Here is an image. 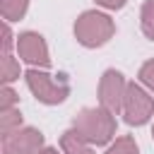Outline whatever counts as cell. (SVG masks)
<instances>
[{"mask_svg":"<svg viewBox=\"0 0 154 154\" xmlns=\"http://www.w3.org/2000/svg\"><path fill=\"white\" fill-rule=\"evenodd\" d=\"M152 135H154V128H152Z\"/></svg>","mask_w":154,"mask_h":154,"instance_id":"20","label":"cell"},{"mask_svg":"<svg viewBox=\"0 0 154 154\" xmlns=\"http://www.w3.org/2000/svg\"><path fill=\"white\" fill-rule=\"evenodd\" d=\"M0 77H2V82H5V84H10V82L19 79V63H17L10 53H5V55H2V72H0Z\"/></svg>","mask_w":154,"mask_h":154,"instance_id":"13","label":"cell"},{"mask_svg":"<svg viewBox=\"0 0 154 154\" xmlns=\"http://www.w3.org/2000/svg\"><path fill=\"white\" fill-rule=\"evenodd\" d=\"M29 0H0V12L5 22H17L26 14Z\"/></svg>","mask_w":154,"mask_h":154,"instance_id":"9","label":"cell"},{"mask_svg":"<svg viewBox=\"0 0 154 154\" xmlns=\"http://www.w3.org/2000/svg\"><path fill=\"white\" fill-rule=\"evenodd\" d=\"M72 128L89 142V144H108L116 137V118L108 108L96 106V108H82L72 118Z\"/></svg>","mask_w":154,"mask_h":154,"instance_id":"1","label":"cell"},{"mask_svg":"<svg viewBox=\"0 0 154 154\" xmlns=\"http://www.w3.org/2000/svg\"><path fill=\"white\" fill-rule=\"evenodd\" d=\"M10 48H12V31H10V26L5 24V26H2V55L10 53Z\"/></svg>","mask_w":154,"mask_h":154,"instance_id":"16","label":"cell"},{"mask_svg":"<svg viewBox=\"0 0 154 154\" xmlns=\"http://www.w3.org/2000/svg\"><path fill=\"white\" fill-rule=\"evenodd\" d=\"M125 2H128V0H96V5H101V7H106V10H120Z\"/></svg>","mask_w":154,"mask_h":154,"instance_id":"17","label":"cell"},{"mask_svg":"<svg viewBox=\"0 0 154 154\" xmlns=\"http://www.w3.org/2000/svg\"><path fill=\"white\" fill-rule=\"evenodd\" d=\"M22 128V113L19 108H0V132L2 135H10L14 130Z\"/></svg>","mask_w":154,"mask_h":154,"instance_id":"10","label":"cell"},{"mask_svg":"<svg viewBox=\"0 0 154 154\" xmlns=\"http://www.w3.org/2000/svg\"><path fill=\"white\" fill-rule=\"evenodd\" d=\"M17 53L24 63L29 65H38V67H51V55H48V46L43 41L41 34L36 31H24L17 36Z\"/></svg>","mask_w":154,"mask_h":154,"instance_id":"6","label":"cell"},{"mask_svg":"<svg viewBox=\"0 0 154 154\" xmlns=\"http://www.w3.org/2000/svg\"><path fill=\"white\" fill-rule=\"evenodd\" d=\"M19 101V96H17V91L10 87V84H5L2 89H0V108H12L14 103Z\"/></svg>","mask_w":154,"mask_h":154,"instance_id":"15","label":"cell"},{"mask_svg":"<svg viewBox=\"0 0 154 154\" xmlns=\"http://www.w3.org/2000/svg\"><path fill=\"white\" fill-rule=\"evenodd\" d=\"M123 116L128 125H144L154 116V99L135 82H128L123 99Z\"/></svg>","mask_w":154,"mask_h":154,"instance_id":"4","label":"cell"},{"mask_svg":"<svg viewBox=\"0 0 154 154\" xmlns=\"http://www.w3.org/2000/svg\"><path fill=\"white\" fill-rule=\"evenodd\" d=\"M38 154H60V152H58L55 147H46V149H41Z\"/></svg>","mask_w":154,"mask_h":154,"instance_id":"18","label":"cell"},{"mask_svg":"<svg viewBox=\"0 0 154 154\" xmlns=\"http://www.w3.org/2000/svg\"><path fill=\"white\" fill-rule=\"evenodd\" d=\"M116 34V24L108 14L96 12V10H87L77 17L75 22V38L84 46V48H99L103 43H108Z\"/></svg>","mask_w":154,"mask_h":154,"instance_id":"2","label":"cell"},{"mask_svg":"<svg viewBox=\"0 0 154 154\" xmlns=\"http://www.w3.org/2000/svg\"><path fill=\"white\" fill-rule=\"evenodd\" d=\"M2 154H17V152H10V149H2Z\"/></svg>","mask_w":154,"mask_h":154,"instance_id":"19","label":"cell"},{"mask_svg":"<svg viewBox=\"0 0 154 154\" xmlns=\"http://www.w3.org/2000/svg\"><path fill=\"white\" fill-rule=\"evenodd\" d=\"M106 154H140V147H137L135 137L123 135V137H116V142L106 149Z\"/></svg>","mask_w":154,"mask_h":154,"instance_id":"12","label":"cell"},{"mask_svg":"<svg viewBox=\"0 0 154 154\" xmlns=\"http://www.w3.org/2000/svg\"><path fill=\"white\" fill-rule=\"evenodd\" d=\"M43 147V135L36 128H19L10 135H2V149L17 154H38Z\"/></svg>","mask_w":154,"mask_h":154,"instance_id":"7","label":"cell"},{"mask_svg":"<svg viewBox=\"0 0 154 154\" xmlns=\"http://www.w3.org/2000/svg\"><path fill=\"white\" fill-rule=\"evenodd\" d=\"M24 79H26V87L29 91L46 106H55V103H63L67 96H70V79L65 75H48L46 70H38V67H31L24 72Z\"/></svg>","mask_w":154,"mask_h":154,"instance_id":"3","label":"cell"},{"mask_svg":"<svg viewBox=\"0 0 154 154\" xmlns=\"http://www.w3.org/2000/svg\"><path fill=\"white\" fill-rule=\"evenodd\" d=\"M125 89L128 82L123 77V72L118 70H106L99 79V103L103 108H108L111 113L123 111V99H125Z\"/></svg>","mask_w":154,"mask_h":154,"instance_id":"5","label":"cell"},{"mask_svg":"<svg viewBox=\"0 0 154 154\" xmlns=\"http://www.w3.org/2000/svg\"><path fill=\"white\" fill-rule=\"evenodd\" d=\"M60 149H63V154H94V149H91V144L72 128V130H65L63 135H60Z\"/></svg>","mask_w":154,"mask_h":154,"instance_id":"8","label":"cell"},{"mask_svg":"<svg viewBox=\"0 0 154 154\" xmlns=\"http://www.w3.org/2000/svg\"><path fill=\"white\" fill-rule=\"evenodd\" d=\"M140 26L147 38L154 41V0H144L140 10Z\"/></svg>","mask_w":154,"mask_h":154,"instance_id":"11","label":"cell"},{"mask_svg":"<svg viewBox=\"0 0 154 154\" xmlns=\"http://www.w3.org/2000/svg\"><path fill=\"white\" fill-rule=\"evenodd\" d=\"M137 77H140V82H142L149 91H154V58H152V60H147V63H142V67H140Z\"/></svg>","mask_w":154,"mask_h":154,"instance_id":"14","label":"cell"}]
</instances>
